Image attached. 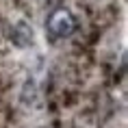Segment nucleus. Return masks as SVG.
<instances>
[{"label": "nucleus", "mask_w": 128, "mask_h": 128, "mask_svg": "<svg viewBox=\"0 0 128 128\" xmlns=\"http://www.w3.org/2000/svg\"><path fill=\"white\" fill-rule=\"evenodd\" d=\"M76 18L72 11H68V9H54L52 13L48 15L46 20V33L52 37V39H65V37H70V35H74L76 30Z\"/></svg>", "instance_id": "1"}, {"label": "nucleus", "mask_w": 128, "mask_h": 128, "mask_svg": "<svg viewBox=\"0 0 128 128\" xmlns=\"http://www.w3.org/2000/svg\"><path fill=\"white\" fill-rule=\"evenodd\" d=\"M11 41H13V46H18V48L33 46V28L28 26L24 20L15 22L13 28H11Z\"/></svg>", "instance_id": "2"}]
</instances>
